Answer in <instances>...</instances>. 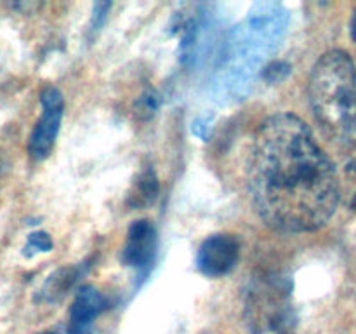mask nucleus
I'll return each mask as SVG.
<instances>
[{"mask_svg": "<svg viewBox=\"0 0 356 334\" xmlns=\"http://www.w3.org/2000/svg\"><path fill=\"white\" fill-rule=\"evenodd\" d=\"M52 249V239L47 232H33L28 235L23 254L30 257L33 253H49Z\"/></svg>", "mask_w": 356, "mask_h": 334, "instance_id": "11", "label": "nucleus"}, {"mask_svg": "<svg viewBox=\"0 0 356 334\" xmlns=\"http://www.w3.org/2000/svg\"><path fill=\"white\" fill-rule=\"evenodd\" d=\"M80 275H83V268L80 264L76 267H63L52 271L47 277V280L42 284V287L37 292V301L42 303H59L70 289L75 285Z\"/></svg>", "mask_w": 356, "mask_h": 334, "instance_id": "8", "label": "nucleus"}, {"mask_svg": "<svg viewBox=\"0 0 356 334\" xmlns=\"http://www.w3.org/2000/svg\"><path fill=\"white\" fill-rule=\"evenodd\" d=\"M238 239L228 233L209 237L197 254V267L207 277H221L229 273L238 261Z\"/></svg>", "mask_w": 356, "mask_h": 334, "instance_id": "5", "label": "nucleus"}, {"mask_svg": "<svg viewBox=\"0 0 356 334\" xmlns=\"http://www.w3.org/2000/svg\"><path fill=\"white\" fill-rule=\"evenodd\" d=\"M159 237L156 230L149 219H139L131 225L122 249V263L125 267L143 270V275H148L149 267L155 260Z\"/></svg>", "mask_w": 356, "mask_h": 334, "instance_id": "6", "label": "nucleus"}, {"mask_svg": "<svg viewBox=\"0 0 356 334\" xmlns=\"http://www.w3.org/2000/svg\"><path fill=\"white\" fill-rule=\"evenodd\" d=\"M160 104H162V97H160V94L156 93L155 89H146L145 93L136 100L134 103L136 115H138V118H141V120H149V118L159 111Z\"/></svg>", "mask_w": 356, "mask_h": 334, "instance_id": "10", "label": "nucleus"}, {"mask_svg": "<svg viewBox=\"0 0 356 334\" xmlns=\"http://www.w3.org/2000/svg\"><path fill=\"white\" fill-rule=\"evenodd\" d=\"M247 180L257 214L278 232H315L329 223L339 204L332 160L312 129L292 113L273 115L257 127Z\"/></svg>", "mask_w": 356, "mask_h": 334, "instance_id": "1", "label": "nucleus"}, {"mask_svg": "<svg viewBox=\"0 0 356 334\" xmlns=\"http://www.w3.org/2000/svg\"><path fill=\"white\" fill-rule=\"evenodd\" d=\"M346 174L348 177H350L351 184H353V191H351L350 197V207L356 211V160H353V162L346 167Z\"/></svg>", "mask_w": 356, "mask_h": 334, "instance_id": "15", "label": "nucleus"}, {"mask_svg": "<svg viewBox=\"0 0 356 334\" xmlns=\"http://www.w3.org/2000/svg\"><path fill=\"white\" fill-rule=\"evenodd\" d=\"M106 308L108 299L94 285H82L70 308V324L92 326L96 317H99Z\"/></svg>", "mask_w": 356, "mask_h": 334, "instance_id": "7", "label": "nucleus"}, {"mask_svg": "<svg viewBox=\"0 0 356 334\" xmlns=\"http://www.w3.org/2000/svg\"><path fill=\"white\" fill-rule=\"evenodd\" d=\"M3 181H6V162H3L2 155H0V190L3 186Z\"/></svg>", "mask_w": 356, "mask_h": 334, "instance_id": "17", "label": "nucleus"}, {"mask_svg": "<svg viewBox=\"0 0 356 334\" xmlns=\"http://www.w3.org/2000/svg\"><path fill=\"white\" fill-rule=\"evenodd\" d=\"M287 9L277 2H257L245 21L228 35L218 65L219 96L242 100L250 90L257 70L284 38L289 26Z\"/></svg>", "mask_w": 356, "mask_h": 334, "instance_id": "2", "label": "nucleus"}, {"mask_svg": "<svg viewBox=\"0 0 356 334\" xmlns=\"http://www.w3.org/2000/svg\"><path fill=\"white\" fill-rule=\"evenodd\" d=\"M351 37H353V40L356 42V10L353 14V19H351Z\"/></svg>", "mask_w": 356, "mask_h": 334, "instance_id": "18", "label": "nucleus"}, {"mask_svg": "<svg viewBox=\"0 0 356 334\" xmlns=\"http://www.w3.org/2000/svg\"><path fill=\"white\" fill-rule=\"evenodd\" d=\"M159 191L160 183L155 174V169L152 166H146L138 174L134 183H132V188L127 197V205L132 209L149 207L152 204H155L156 197H159Z\"/></svg>", "mask_w": 356, "mask_h": 334, "instance_id": "9", "label": "nucleus"}, {"mask_svg": "<svg viewBox=\"0 0 356 334\" xmlns=\"http://www.w3.org/2000/svg\"><path fill=\"white\" fill-rule=\"evenodd\" d=\"M37 334H54V333H37Z\"/></svg>", "mask_w": 356, "mask_h": 334, "instance_id": "19", "label": "nucleus"}, {"mask_svg": "<svg viewBox=\"0 0 356 334\" xmlns=\"http://www.w3.org/2000/svg\"><path fill=\"white\" fill-rule=\"evenodd\" d=\"M309 104L323 134L336 145L356 148V68L344 51H329L309 77Z\"/></svg>", "mask_w": 356, "mask_h": 334, "instance_id": "3", "label": "nucleus"}, {"mask_svg": "<svg viewBox=\"0 0 356 334\" xmlns=\"http://www.w3.org/2000/svg\"><path fill=\"white\" fill-rule=\"evenodd\" d=\"M66 334H92V326H76V324H70Z\"/></svg>", "mask_w": 356, "mask_h": 334, "instance_id": "16", "label": "nucleus"}, {"mask_svg": "<svg viewBox=\"0 0 356 334\" xmlns=\"http://www.w3.org/2000/svg\"><path fill=\"white\" fill-rule=\"evenodd\" d=\"M42 117L31 131L28 150L35 160H44L51 155L61 127L63 111H65V97L56 87H47L40 94Z\"/></svg>", "mask_w": 356, "mask_h": 334, "instance_id": "4", "label": "nucleus"}, {"mask_svg": "<svg viewBox=\"0 0 356 334\" xmlns=\"http://www.w3.org/2000/svg\"><path fill=\"white\" fill-rule=\"evenodd\" d=\"M212 129H214V118L211 115H198L191 124V132L202 141H207L212 136Z\"/></svg>", "mask_w": 356, "mask_h": 334, "instance_id": "13", "label": "nucleus"}, {"mask_svg": "<svg viewBox=\"0 0 356 334\" xmlns=\"http://www.w3.org/2000/svg\"><path fill=\"white\" fill-rule=\"evenodd\" d=\"M291 73V66L285 61H273L270 65H266L261 72V77H263L266 82L277 84L282 82L284 79H287V75Z\"/></svg>", "mask_w": 356, "mask_h": 334, "instance_id": "12", "label": "nucleus"}, {"mask_svg": "<svg viewBox=\"0 0 356 334\" xmlns=\"http://www.w3.org/2000/svg\"><path fill=\"white\" fill-rule=\"evenodd\" d=\"M111 9L110 2H96L92 7V16H90V24H89V31L90 33H97L101 30V26L106 21L108 13Z\"/></svg>", "mask_w": 356, "mask_h": 334, "instance_id": "14", "label": "nucleus"}]
</instances>
